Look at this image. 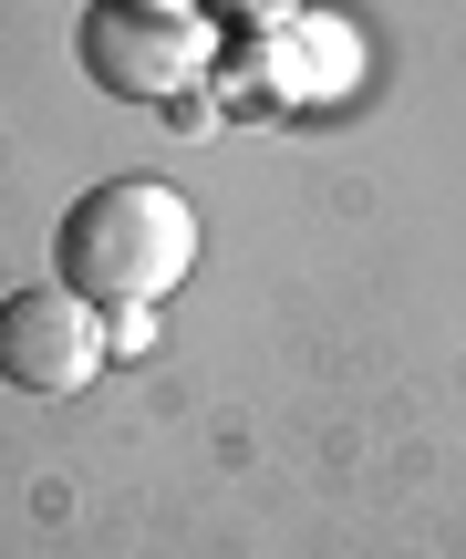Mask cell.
I'll return each mask as SVG.
<instances>
[{"label":"cell","mask_w":466,"mask_h":559,"mask_svg":"<svg viewBox=\"0 0 466 559\" xmlns=\"http://www.w3.org/2000/svg\"><path fill=\"white\" fill-rule=\"evenodd\" d=\"M73 52L115 104H177V94H198L218 41H207V21L187 11V0H94Z\"/></svg>","instance_id":"cell-2"},{"label":"cell","mask_w":466,"mask_h":559,"mask_svg":"<svg viewBox=\"0 0 466 559\" xmlns=\"http://www.w3.org/2000/svg\"><path fill=\"white\" fill-rule=\"evenodd\" d=\"M94 373H104V311L94 300H73L62 280L0 300V383H21V394H83Z\"/></svg>","instance_id":"cell-3"},{"label":"cell","mask_w":466,"mask_h":559,"mask_svg":"<svg viewBox=\"0 0 466 559\" xmlns=\"http://www.w3.org/2000/svg\"><path fill=\"white\" fill-rule=\"evenodd\" d=\"M52 260H62V290L94 311H156L198 270V207L166 177H104L62 207Z\"/></svg>","instance_id":"cell-1"},{"label":"cell","mask_w":466,"mask_h":559,"mask_svg":"<svg viewBox=\"0 0 466 559\" xmlns=\"http://www.w3.org/2000/svg\"><path fill=\"white\" fill-rule=\"evenodd\" d=\"M218 11H280V0H218Z\"/></svg>","instance_id":"cell-4"}]
</instances>
